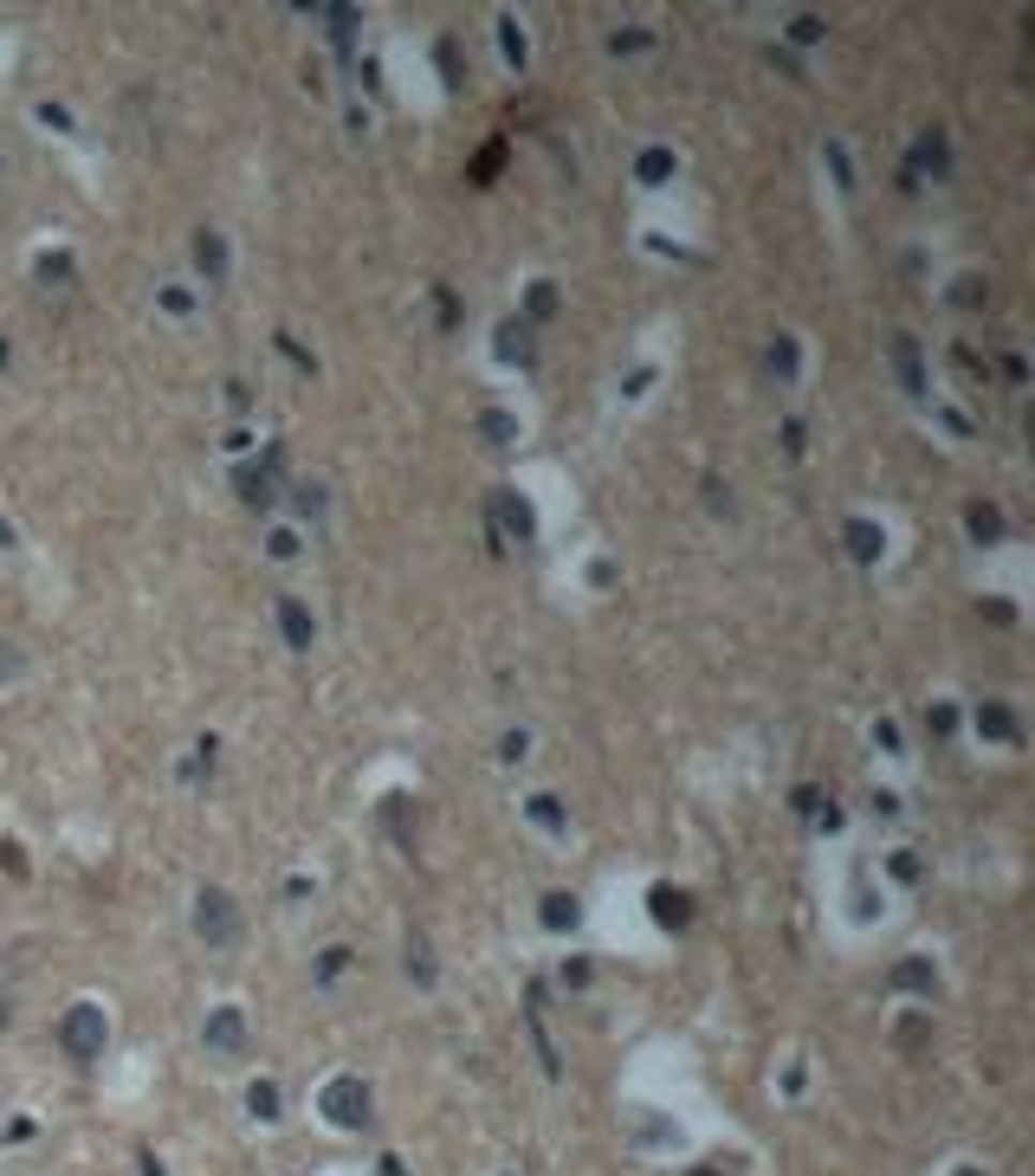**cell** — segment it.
Returning <instances> with one entry per match:
<instances>
[{
	"instance_id": "obj_1",
	"label": "cell",
	"mask_w": 1035,
	"mask_h": 1176,
	"mask_svg": "<svg viewBox=\"0 0 1035 1176\" xmlns=\"http://www.w3.org/2000/svg\"><path fill=\"white\" fill-rule=\"evenodd\" d=\"M59 1041H65V1054H72V1060H98V1054H104V1041H110V1022H104V1009L78 1002V1009L59 1022Z\"/></svg>"
},
{
	"instance_id": "obj_2",
	"label": "cell",
	"mask_w": 1035,
	"mask_h": 1176,
	"mask_svg": "<svg viewBox=\"0 0 1035 1176\" xmlns=\"http://www.w3.org/2000/svg\"><path fill=\"white\" fill-rule=\"evenodd\" d=\"M324 1118H330V1125H363V1118H370V1092H363L357 1080H330V1086H324Z\"/></svg>"
},
{
	"instance_id": "obj_3",
	"label": "cell",
	"mask_w": 1035,
	"mask_h": 1176,
	"mask_svg": "<svg viewBox=\"0 0 1035 1176\" xmlns=\"http://www.w3.org/2000/svg\"><path fill=\"white\" fill-rule=\"evenodd\" d=\"M201 1035H208V1047H214V1054H227V1060H234V1054H246V1015H240V1009H214Z\"/></svg>"
},
{
	"instance_id": "obj_4",
	"label": "cell",
	"mask_w": 1035,
	"mask_h": 1176,
	"mask_svg": "<svg viewBox=\"0 0 1035 1176\" xmlns=\"http://www.w3.org/2000/svg\"><path fill=\"white\" fill-rule=\"evenodd\" d=\"M201 937H214V944H227V937H234V905H227L221 892H208V899H201Z\"/></svg>"
},
{
	"instance_id": "obj_5",
	"label": "cell",
	"mask_w": 1035,
	"mask_h": 1176,
	"mask_svg": "<svg viewBox=\"0 0 1035 1176\" xmlns=\"http://www.w3.org/2000/svg\"><path fill=\"white\" fill-rule=\"evenodd\" d=\"M958 1176H984V1170H958Z\"/></svg>"
}]
</instances>
